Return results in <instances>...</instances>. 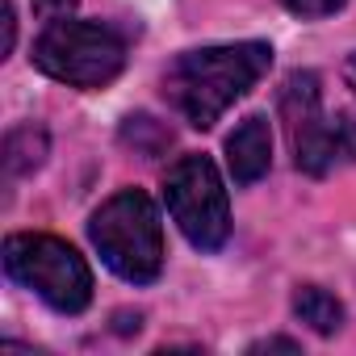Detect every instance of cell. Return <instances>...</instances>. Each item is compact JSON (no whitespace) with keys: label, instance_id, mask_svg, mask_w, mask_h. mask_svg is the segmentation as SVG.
<instances>
[{"label":"cell","instance_id":"1","mask_svg":"<svg viewBox=\"0 0 356 356\" xmlns=\"http://www.w3.org/2000/svg\"><path fill=\"white\" fill-rule=\"evenodd\" d=\"M273 67L268 42H227L176 55L163 72V97L189 126L210 130Z\"/></svg>","mask_w":356,"mask_h":356},{"label":"cell","instance_id":"2","mask_svg":"<svg viewBox=\"0 0 356 356\" xmlns=\"http://www.w3.org/2000/svg\"><path fill=\"white\" fill-rule=\"evenodd\" d=\"M88 239L101 252L105 268H113L122 281L151 285L163 268V227L159 210L143 189L113 193L88 222Z\"/></svg>","mask_w":356,"mask_h":356},{"label":"cell","instance_id":"3","mask_svg":"<svg viewBox=\"0 0 356 356\" xmlns=\"http://www.w3.org/2000/svg\"><path fill=\"white\" fill-rule=\"evenodd\" d=\"M281 118L293 147V159L310 176H327L343 163H356V122L352 113H327L314 72H293L281 84Z\"/></svg>","mask_w":356,"mask_h":356},{"label":"cell","instance_id":"4","mask_svg":"<svg viewBox=\"0 0 356 356\" xmlns=\"http://www.w3.org/2000/svg\"><path fill=\"white\" fill-rule=\"evenodd\" d=\"M34 67L72 88H105L126 67V38L101 22H51L34 42Z\"/></svg>","mask_w":356,"mask_h":356},{"label":"cell","instance_id":"5","mask_svg":"<svg viewBox=\"0 0 356 356\" xmlns=\"http://www.w3.org/2000/svg\"><path fill=\"white\" fill-rule=\"evenodd\" d=\"M5 273L26 285L30 293H38L51 310L59 314H80L92 302V273L84 264V256L55 239V235H9L5 239Z\"/></svg>","mask_w":356,"mask_h":356},{"label":"cell","instance_id":"6","mask_svg":"<svg viewBox=\"0 0 356 356\" xmlns=\"http://www.w3.org/2000/svg\"><path fill=\"white\" fill-rule=\"evenodd\" d=\"M163 202L172 222L197 252H218L231 235V202L227 185L210 155H181L168 168Z\"/></svg>","mask_w":356,"mask_h":356},{"label":"cell","instance_id":"7","mask_svg":"<svg viewBox=\"0 0 356 356\" xmlns=\"http://www.w3.org/2000/svg\"><path fill=\"white\" fill-rule=\"evenodd\" d=\"M268 163H273L268 122H264V113H248L227 138V168L235 176V185H256L268 172Z\"/></svg>","mask_w":356,"mask_h":356},{"label":"cell","instance_id":"8","mask_svg":"<svg viewBox=\"0 0 356 356\" xmlns=\"http://www.w3.org/2000/svg\"><path fill=\"white\" fill-rule=\"evenodd\" d=\"M293 314H298L310 331H318V335H331V331H339V323H343V306H339L327 289H318V285H298V293H293Z\"/></svg>","mask_w":356,"mask_h":356},{"label":"cell","instance_id":"9","mask_svg":"<svg viewBox=\"0 0 356 356\" xmlns=\"http://www.w3.org/2000/svg\"><path fill=\"white\" fill-rule=\"evenodd\" d=\"M47 159V130L42 126H17L5 138V168L9 176H26Z\"/></svg>","mask_w":356,"mask_h":356},{"label":"cell","instance_id":"10","mask_svg":"<svg viewBox=\"0 0 356 356\" xmlns=\"http://www.w3.org/2000/svg\"><path fill=\"white\" fill-rule=\"evenodd\" d=\"M285 9L310 22V17H331L335 9H343V0H285Z\"/></svg>","mask_w":356,"mask_h":356},{"label":"cell","instance_id":"11","mask_svg":"<svg viewBox=\"0 0 356 356\" xmlns=\"http://www.w3.org/2000/svg\"><path fill=\"white\" fill-rule=\"evenodd\" d=\"M76 5H80V0H34V13L47 17V22H63Z\"/></svg>","mask_w":356,"mask_h":356},{"label":"cell","instance_id":"12","mask_svg":"<svg viewBox=\"0 0 356 356\" xmlns=\"http://www.w3.org/2000/svg\"><path fill=\"white\" fill-rule=\"evenodd\" d=\"M13 38H17V17H13V0H5V55L13 51Z\"/></svg>","mask_w":356,"mask_h":356},{"label":"cell","instance_id":"13","mask_svg":"<svg viewBox=\"0 0 356 356\" xmlns=\"http://www.w3.org/2000/svg\"><path fill=\"white\" fill-rule=\"evenodd\" d=\"M252 352H298V343L293 339H260V343H252Z\"/></svg>","mask_w":356,"mask_h":356},{"label":"cell","instance_id":"14","mask_svg":"<svg viewBox=\"0 0 356 356\" xmlns=\"http://www.w3.org/2000/svg\"><path fill=\"white\" fill-rule=\"evenodd\" d=\"M343 84L352 88V97H356V51L348 55V63H343Z\"/></svg>","mask_w":356,"mask_h":356}]
</instances>
